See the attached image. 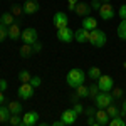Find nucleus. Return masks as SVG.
<instances>
[{
    "label": "nucleus",
    "mask_w": 126,
    "mask_h": 126,
    "mask_svg": "<svg viewBox=\"0 0 126 126\" xmlns=\"http://www.w3.org/2000/svg\"><path fill=\"white\" fill-rule=\"evenodd\" d=\"M84 81H86V72H84L82 69H79V67L71 69L67 72V76H66V82H67V86H71L72 89H76L78 86L84 84Z\"/></svg>",
    "instance_id": "obj_1"
},
{
    "label": "nucleus",
    "mask_w": 126,
    "mask_h": 126,
    "mask_svg": "<svg viewBox=\"0 0 126 126\" xmlns=\"http://www.w3.org/2000/svg\"><path fill=\"white\" fill-rule=\"evenodd\" d=\"M106 40H108V37H106V34L103 32L101 29H93V30H89V44L93 46V47H97V49H101V47H104L106 46Z\"/></svg>",
    "instance_id": "obj_2"
},
{
    "label": "nucleus",
    "mask_w": 126,
    "mask_h": 126,
    "mask_svg": "<svg viewBox=\"0 0 126 126\" xmlns=\"http://www.w3.org/2000/svg\"><path fill=\"white\" fill-rule=\"evenodd\" d=\"M113 94L111 93H106V91H99L97 93V96L94 97V104L96 108H103V109H106L109 104H113Z\"/></svg>",
    "instance_id": "obj_3"
},
{
    "label": "nucleus",
    "mask_w": 126,
    "mask_h": 126,
    "mask_svg": "<svg viewBox=\"0 0 126 126\" xmlns=\"http://www.w3.org/2000/svg\"><path fill=\"white\" fill-rule=\"evenodd\" d=\"M99 17L103 20H111L114 15H116V10L114 7L111 5V2H106V3H101V7H99Z\"/></svg>",
    "instance_id": "obj_4"
},
{
    "label": "nucleus",
    "mask_w": 126,
    "mask_h": 126,
    "mask_svg": "<svg viewBox=\"0 0 126 126\" xmlns=\"http://www.w3.org/2000/svg\"><path fill=\"white\" fill-rule=\"evenodd\" d=\"M97 86H99V91L111 93V89L114 87V81H113L111 76H108V74H101L99 79H97Z\"/></svg>",
    "instance_id": "obj_5"
},
{
    "label": "nucleus",
    "mask_w": 126,
    "mask_h": 126,
    "mask_svg": "<svg viewBox=\"0 0 126 126\" xmlns=\"http://www.w3.org/2000/svg\"><path fill=\"white\" fill-rule=\"evenodd\" d=\"M34 91H35V87L30 82H22V86H19V89H17V94L20 99H30L34 96Z\"/></svg>",
    "instance_id": "obj_6"
},
{
    "label": "nucleus",
    "mask_w": 126,
    "mask_h": 126,
    "mask_svg": "<svg viewBox=\"0 0 126 126\" xmlns=\"http://www.w3.org/2000/svg\"><path fill=\"white\" fill-rule=\"evenodd\" d=\"M20 39L24 44H34V42H37V30L34 29V27H29V29L22 30V35H20Z\"/></svg>",
    "instance_id": "obj_7"
},
{
    "label": "nucleus",
    "mask_w": 126,
    "mask_h": 126,
    "mask_svg": "<svg viewBox=\"0 0 126 126\" xmlns=\"http://www.w3.org/2000/svg\"><path fill=\"white\" fill-rule=\"evenodd\" d=\"M57 39L61 40V42H72V39H74V30L71 29V27H61V29H57Z\"/></svg>",
    "instance_id": "obj_8"
},
{
    "label": "nucleus",
    "mask_w": 126,
    "mask_h": 126,
    "mask_svg": "<svg viewBox=\"0 0 126 126\" xmlns=\"http://www.w3.org/2000/svg\"><path fill=\"white\" fill-rule=\"evenodd\" d=\"M52 24H54V27L56 29H61V27H67L69 25V19L67 15L64 14V12H56L54 14V17H52Z\"/></svg>",
    "instance_id": "obj_9"
},
{
    "label": "nucleus",
    "mask_w": 126,
    "mask_h": 126,
    "mask_svg": "<svg viewBox=\"0 0 126 126\" xmlns=\"http://www.w3.org/2000/svg\"><path fill=\"white\" fill-rule=\"evenodd\" d=\"M39 123V113L37 111H29L22 116V125L24 126H35Z\"/></svg>",
    "instance_id": "obj_10"
},
{
    "label": "nucleus",
    "mask_w": 126,
    "mask_h": 126,
    "mask_svg": "<svg viewBox=\"0 0 126 126\" xmlns=\"http://www.w3.org/2000/svg\"><path fill=\"white\" fill-rule=\"evenodd\" d=\"M91 3H86V2H78L76 3V9H74V14L78 15V17H87L89 14H91Z\"/></svg>",
    "instance_id": "obj_11"
},
{
    "label": "nucleus",
    "mask_w": 126,
    "mask_h": 126,
    "mask_svg": "<svg viewBox=\"0 0 126 126\" xmlns=\"http://www.w3.org/2000/svg\"><path fill=\"white\" fill-rule=\"evenodd\" d=\"M78 113L71 108V109H66V111H62V114H61V121L64 123V125H72V123H76V119H78Z\"/></svg>",
    "instance_id": "obj_12"
},
{
    "label": "nucleus",
    "mask_w": 126,
    "mask_h": 126,
    "mask_svg": "<svg viewBox=\"0 0 126 126\" xmlns=\"http://www.w3.org/2000/svg\"><path fill=\"white\" fill-rule=\"evenodd\" d=\"M22 7H24V14H25V15H34V14L39 12V9H40L37 0H27Z\"/></svg>",
    "instance_id": "obj_13"
},
{
    "label": "nucleus",
    "mask_w": 126,
    "mask_h": 126,
    "mask_svg": "<svg viewBox=\"0 0 126 126\" xmlns=\"http://www.w3.org/2000/svg\"><path fill=\"white\" fill-rule=\"evenodd\" d=\"M20 35H22V30H20V19H19V20H15V22L9 27V39L17 40Z\"/></svg>",
    "instance_id": "obj_14"
},
{
    "label": "nucleus",
    "mask_w": 126,
    "mask_h": 126,
    "mask_svg": "<svg viewBox=\"0 0 126 126\" xmlns=\"http://www.w3.org/2000/svg\"><path fill=\"white\" fill-rule=\"evenodd\" d=\"M94 116H96V119H97V125L99 126H104V125H108V123H109V114H108V111L106 109H103V108H97L96 109V114H94Z\"/></svg>",
    "instance_id": "obj_15"
},
{
    "label": "nucleus",
    "mask_w": 126,
    "mask_h": 126,
    "mask_svg": "<svg viewBox=\"0 0 126 126\" xmlns=\"http://www.w3.org/2000/svg\"><path fill=\"white\" fill-rule=\"evenodd\" d=\"M74 40H76V42H79V44L87 42V40H89V30L84 29V27L74 30Z\"/></svg>",
    "instance_id": "obj_16"
},
{
    "label": "nucleus",
    "mask_w": 126,
    "mask_h": 126,
    "mask_svg": "<svg viewBox=\"0 0 126 126\" xmlns=\"http://www.w3.org/2000/svg\"><path fill=\"white\" fill-rule=\"evenodd\" d=\"M15 20H17V19L14 17V14H12V12H3V14L0 15V24H2V25H5V27H10Z\"/></svg>",
    "instance_id": "obj_17"
},
{
    "label": "nucleus",
    "mask_w": 126,
    "mask_h": 126,
    "mask_svg": "<svg viewBox=\"0 0 126 126\" xmlns=\"http://www.w3.org/2000/svg\"><path fill=\"white\" fill-rule=\"evenodd\" d=\"M32 54H34L32 44H24V46H20V47H19V56L22 59H29Z\"/></svg>",
    "instance_id": "obj_18"
},
{
    "label": "nucleus",
    "mask_w": 126,
    "mask_h": 126,
    "mask_svg": "<svg viewBox=\"0 0 126 126\" xmlns=\"http://www.w3.org/2000/svg\"><path fill=\"white\" fill-rule=\"evenodd\" d=\"M82 27L87 30H93L97 27V20L94 19V17H91V15H87V17H84L82 19Z\"/></svg>",
    "instance_id": "obj_19"
},
{
    "label": "nucleus",
    "mask_w": 126,
    "mask_h": 126,
    "mask_svg": "<svg viewBox=\"0 0 126 126\" xmlns=\"http://www.w3.org/2000/svg\"><path fill=\"white\" fill-rule=\"evenodd\" d=\"M10 116H12V113H10L9 106H0V123H9Z\"/></svg>",
    "instance_id": "obj_20"
},
{
    "label": "nucleus",
    "mask_w": 126,
    "mask_h": 126,
    "mask_svg": "<svg viewBox=\"0 0 126 126\" xmlns=\"http://www.w3.org/2000/svg\"><path fill=\"white\" fill-rule=\"evenodd\" d=\"M116 34L121 40H126V19H121V22H119V25L116 29Z\"/></svg>",
    "instance_id": "obj_21"
},
{
    "label": "nucleus",
    "mask_w": 126,
    "mask_h": 126,
    "mask_svg": "<svg viewBox=\"0 0 126 126\" xmlns=\"http://www.w3.org/2000/svg\"><path fill=\"white\" fill-rule=\"evenodd\" d=\"M87 76L93 79V81H97L99 76H101V69L97 67V66H91V67L87 69Z\"/></svg>",
    "instance_id": "obj_22"
},
{
    "label": "nucleus",
    "mask_w": 126,
    "mask_h": 126,
    "mask_svg": "<svg viewBox=\"0 0 126 126\" xmlns=\"http://www.w3.org/2000/svg\"><path fill=\"white\" fill-rule=\"evenodd\" d=\"M9 109H10L12 114H20V113H22V104H20L19 101H10Z\"/></svg>",
    "instance_id": "obj_23"
},
{
    "label": "nucleus",
    "mask_w": 126,
    "mask_h": 126,
    "mask_svg": "<svg viewBox=\"0 0 126 126\" xmlns=\"http://www.w3.org/2000/svg\"><path fill=\"white\" fill-rule=\"evenodd\" d=\"M76 93H78V96L81 99H86L89 96V86H84V84H81V86L76 87Z\"/></svg>",
    "instance_id": "obj_24"
},
{
    "label": "nucleus",
    "mask_w": 126,
    "mask_h": 126,
    "mask_svg": "<svg viewBox=\"0 0 126 126\" xmlns=\"http://www.w3.org/2000/svg\"><path fill=\"white\" fill-rule=\"evenodd\" d=\"M108 125H111V126H126V121H125L123 116H113L111 119H109Z\"/></svg>",
    "instance_id": "obj_25"
},
{
    "label": "nucleus",
    "mask_w": 126,
    "mask_h": 126,
    "mask_svg": "<svg viewBox=\"0 0 126 126\" xmlns=\"http://www.w3.org/2000/svg\"><path fill=\"white\" fill-rule=\"evenodd\" d=\"M30 79H32V74H30L27 69H22L19 72V81L20 82H30Z\"/></svg>",
    "instance_id": "obj_26"
},
{
    "label": "nucleus",
    "mask_w": 126,
    "mask_h": 126,
    "mask_svg": "<svg viewBox=\"0 0 126 126\" xmlns=\"http://www.w3.org/2000/svg\"><path fill=\"white\" fill-rule=\"evenodd\" d=\"M10 12L14 14V17H15V19H19L20 15L24 14V7H22V5H17V3H14V5L10 7Z\"/></svg>",
    "instance_id": "obj_27"
},
{
    "label": "nucleus",
    "mask_w": 126,
    "mask_h": 126,
    "mask_svg": "<svg viewBox=\"0 0 126 126\" xmlns=\"http://www.w3.org/2000/svg\"><path fill=\"white\" fill-rule=\"evenodd\" d=\"M97 93H99V86H97L96 82H93V84H89V99H93L94 101V97L97 96Z\"/></svg>",
    "instance_id": "obj_28"
},
{
    "label": "nucleus",
    "mask_w": 126,
    "mask_h": 126,
    "mask_svg": "<svg viewBox=\"0 0 126 126\" xmlns=\"http://www.w3.org/2000/svg\"><path fill=\"white\" fill-rule=\"evenodd\" d=\"M111 94H113V99H123V96H125V93H123L121 87H113Z\"/></svg>",
    "instance_id": "obj_29"
},
{
    "label": "nucleus",
    "mask_w": 126,
    "mask_h": 126,
    "mask_svg": "<svg viewBox=\"0 0 126 126\" xmlns=\"http://www.w3.org/2000/svg\"><path fill=\"white\" fill-rule=\"evenodd\" d=\"M106 111H108V114L113 118V116H119V111H121V109H118L114 104H109V106L106 108Z\"/></svg>",
    "instance_id": "obj_30"
},
{
    "label": "nucleus",
    "mask_w": 126,
    "mask_h": 126,
    "mask_svg": "<svg viewBox=\"0 0 126 126\" xmlns=\"http://www.w3.org/2000/svg\"><path fill=\"white\" fill-rule=\"evenodd\" d=\"M7 37H9V27H5V25L0 24V42H3Z\"/></svg>",
    "instance_id": "obj_31"
},
{
    "label": "nucleus",
    "mask_w": 126,
    "mask_h": 126,
    "mask_svg": "<svg viewBox=\"0 0 126 126\" xmlns=\"http://www.w3.org/2000/svg\"><path fill=\"white\" fill-rule=\"evenodd\" d=\"M9 123H10V125H14V126L22 125V118H20V114H12L10 119H9Z\"/></svg>",
    "instance_id": "obj_32"
},
{
    "label": "nucleus",
    "mask_w": 126,
    "mask_h": 126,
    "mask_svg": "<svg viewBox=\"0 0 126 126\" xmlns=\"http://www.w3.org/2000/svg\"><path fill=\"white\" fill-rule=\"evenodd\" d=\"M96 109L97 108H94V106H87V108H84V114L86 116H94L96 114Z\"/></svg>",
    "instance_id": "obj_33"
},
{
    "label": "nucleus",
    "mask_w": 126,
    "mask_h": 126,
    "mask_svg": "<svg viewBox=\"0 0 126 126\" xmlns=\"http://www.w3.org/2000/svg\"><path fill=\"white\" fill-rule=\"evenodd\" d=\"M72 109H74L78 114H84V106H82L81 103H76V104H72Z\"/></svg>",
    "instance_id": "obj_34"
},
{
    "label": "nucleus",
    "mask_w": 126,
    "mask_h": 126,
    "mask_svg": "<svg viewBox=\"0 0 126 126\" xmlns=\"http://www.w3.org/2000/svg\"><path fill=\"white\" fill-rule=\"evenodd\" d=\"M40 82H42V79H40L39 76H32V79H30V84H32L34 87H39Z\"/></svg>",
    "instance_id": "obj_35"
},
{
    "label": "nucleus",
    "mask_w": 126,
    "mask_h": 126,
    "mask_svg": "<svg viewBox=\"0 0 126 126\" xmlns=\"http://www.w3.org/2000/svg\"><path fill=\"white\" fill-rule=\"evenodd\" d=\"M86 125H89V126H94V125H97V119H96V116H87V119H86ZM99 126V125H97Z\"/></svg>",
    "instance_id": "obj_36"
},
{
    "label": "nucleus",
    "mask_w": 126,
    "mask_h": 126,
    "mask_svg": "<svg viewBox=\"0 0 126 126\" xmlns=\"http://www.w3.org/2000/svg\"><path fill=\"white\" fill-rule=\"evenodd\" d=\"M118 15H119V19H126V5H121V7H119Z\"/></svg>",
    "instance_id": "obj_37"
},
{
    "label": "nucleus",
    "mask_w": 126,
    "mask_h": 126,
    "mask_svg": "<svg viewBox=\"0 0 126 126\" xmlns=\"http://www.w3.org/2000/svg\"><path fill=\"white\" fill-rule=\"evenodd\" d=\"M79 99H81V97L78 96V93H76V91H74V93L71 94V97H69V101H71L72 104H76V103H79Z\"/></svg>",
    "instance_id": "obj_38"
},
{
    "label": "nucleus",
    "mask_w": 126,
    "mask_h": 126,
    "mask_svg": "<svg viewBox=\"0 0 126 126\" xmlns=\"http://www.w3.org/2000/svg\"><path fill=\"white\" fill-rule=\"evenodd\" d=\"M79 0H67V9L71 10V12H74V9H76V3H78Z\"/></svg>",
    "instance_id": "obj_39"
},
{
    "label": "nucleus",
    "mask_w": 126,
    "mask_h": 126,
    "mask_svg": "<svg viewBox=\"0 0 126 126\" xmlns=\"http://www.w3.org/2000/svg\"><path fill=\"white\" fill-rule=\"evenodd\" d=\"M32 49H34V54H35V52H40V50H42V44L37 40V42H34V44H32Z\"/></svg>",
    "instance_id": "obj_40"
},
{
    "label": "nucleus",
    "mask_w": 126,
    "mask_h": 126,
    "mask_svg": "<svg viewBox=\"0 0 126 126\" xmlns=\"http://www.w3.org/2000/svg\"><path fill=\"white\" fill-rule=\"evenodd\" d=\"M7 87H9V82L5 81V79H0V91H7Z\"/></svg>",
    "instance_id": "obj_41"
},
{
    "label": "nucleus",
    "mask_w": 126,
    "mask_h": 126,
    "mask_svg": "<svg viewBox=\"0 0 126 126\" xmlns=\"http://www.w3.org/2000/svg\"><path fill=\"white\" fill-rule=\"evenodd\" d=\"M99 7H101V2L99 0H93L91 2V9L93 10H99Z\"/></svg>",
    "instance_id": "obj_42"
},
{
    "label": "nucleus",
    "mask_w": 126,
    "mask_h": 126,
    "mask_svg": "<svg viewBox=\"0 0 126 126\" xmlns=\"http://www.w3.org/2000/svg\"><path fill=\"white\" fill-rule=\"evenodd\" d=\"M119 116L126 118V99L123 101V106H121V111H119Z\"/></svg>",
    "instance_id": "obj_43"
},
{
    "label": "nucleus",
    "mask_w": 126,
    "mask_h": 126,
    "mask_svg": "<svg viewBox=\"0 0 126 126\" xmlns=\"http://www.w3.org/2000/svg\"><path fill=\"white\" fill-rule=\"evenodd\" d=\"M5 99H7V97H5V94H3V91H0V106L5 104Z\"/></svg>",
    "instance_id": "obj_44"
},
{
    "label": "nucleus",
    "mask_w": 126,
    "mask_h": 126,
    "mask_svg": "<svg viewBox=\"0 0 126 126\" xmlns=\"http://www.w3.org/2000/svg\"><path fill=\"white\" fill-rule=\"evenodd\" d=\"M62 125H64V123H62L61 119H59V121H54V123H52V126H62Z\"/></svg>",
    "instance_id": "obj_45"
},
{
    "label": "nucleus",
    "mask_w": 126,
    "mask_h": 126,
    "mask_svg": "<svg viewBox=\"0 0 126 126\" xmlns=\"http://www.w3.org/2000/svg\"><path fill=\"white\" fill-rule=\"evenodd\" d=\"M101 3H106V2H111V0H99Z\"/></svg>",
    "instance_id": "obj_46"
},
{
    "label": "nucleus",
    "mask_w": 126,
    "mask_h": 126,
    "mask_svg": "<svg viewBox=\"0 0 126 126\" xmlns=\"http://www.w3.org/2000/svg\"><path fill=\"white\" fill-rule=\"evenodd\" d=\"M123 67H125V69H126V62H123Z\"/></svg>",
    "instance_id": "obj_47"
}]
</instances>
